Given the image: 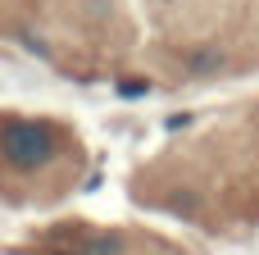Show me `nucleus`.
I'll return each instance as SVG.
<instances>
[{"label":"nucleus","mask_w":259,"mask_h":255,"mask_svg":"<svg viewBox=\"0 0 259 255\" xmlns=\"http://www.w3.org/2000/svg\"><path fill=\"white\" fill-rule=\"evenodd\" d=\"M118 96L137 100V96H146V82H141V78H123V82H118Z\"/></svg>","instance_id":"obj_3"},{"label":"nucleus","mask_w":259,"mask_h":255,"mask_svg":"<svg viewBox=\"0 0 259 255\" xmlns=\"http://www.w3.org/2000/svg\"><path fill=\"white\" fill-rule=\"evenodd\" d=\"M187 68H191L196 78H209V73L223 68V55H219V50H196V55L187 59Z\"/></svg>","instance_id":"obj_2"},{"label":"nucleus","mask_w":259,"mask_h":255,"mask_svg":"<svg viewBox=\"0 0 259 255\" xmlns=\"http://www.w3.org/2000/svg\"><path fill=\"white\" fill-rule=\"evenodd\" d=\"M59 151V132L50 123H32V119H9L0 128V160L18 173H36V169H50Z\"/></svg>","instance_id":"obj_1"}]
</instances>
